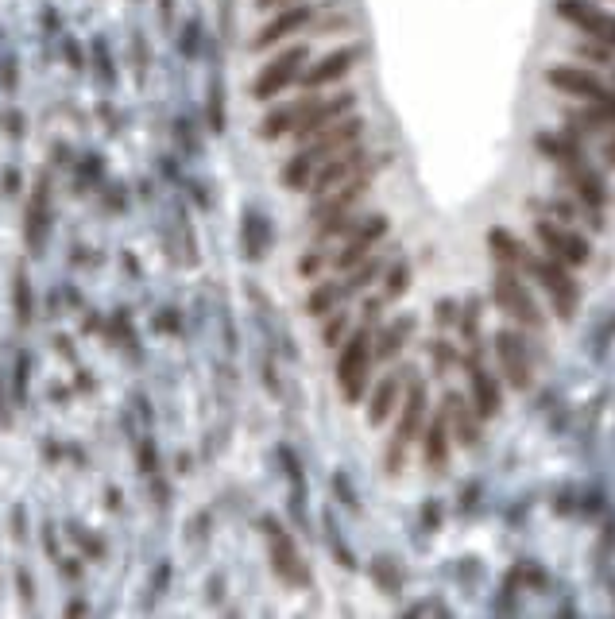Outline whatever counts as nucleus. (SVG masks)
<instances>
[{
	"label": "nucleus",
	"mask_w": 615,
	"mask_h": 619,
	"mask_svg": "<svg viewBox=\"0 0 615 619\" xmlns=\"http://www.w3.org/2000/svg\"><path fill=\"white\" fill-rule=\"evenodd\" d=\"M360 128H364L360 120H345V124L322 128V132H318V140H314L306 151H298L291 163L283 167V182H287V186H306V182H310V171H314V167H322L329 155H337V151L349 148L352 140L360 136Z\"/></svg>",
	"instance_id": "f257e3e1"
},
{
	"label": "nucleus",
	"mask_w": 615,
	"mask_h": 619,
	"mask_svg": "<svg viewBox=\"0 0 615 619\" xmlns=\"http://www.w3.org/2000/svg\"><path fill=\"white\" fill-rule=\"evenodd\" d=\"M372 337H368V329H356L349 341H345V353L337 360V380H341V391H345V399L356 403L360 399V391L368 384V360H372Z\"/></svg>",
	"instance_id": "f03ea898"
},
{
	"label": "nucleus",
	"mask_w": 615,
	"mask_h": 619,
	"mask_svg": "<svg viewBox=\"0 0 615 619\" xmlns=\"http://www.w3.org/2000/svg\"><path fill=\"white\" fill-rule=\"evenodd\" d=\"M546 82L561 93H569V97H585V101H596V105H608L615 109V89L604 86L596 74H588V70H577V66H554L550 74H546Z\"/></svg>",
	"instance_id": "7ed1b4c3"
},
{
	"label": "nucleus",
	"mask_w": 615,
	"mask_h": 619,
	"mask_svg": "<svg viewBox=\"0 0 615 619\" xmlns=\"http://www.w3.org/2000/svg\"><path fill=\"white\" fill-rule=\"evenodd\" d=\"M496 302L503 306V314H511L515 322H523L527 329H542V318H538V306L530 298L527 283L515 275V271H499L496 279Z\"/></svg>",
	"instance_id": "20e7f679"
},
{
	"label": "nucleus",
	"mask_w": 615,
	"mask_h": 619,
	"mask_svg": "<svg viewBox=\"0 0 615 619\" xmlns=\"http://www.w3.org/2000/svg\"><path fill=\"white\" fill-rule=\"evenodd\" d=\"M534 233H538V240L546 244V252L554 256V260H561V264H588V240L577 233H569V229H561L557 221H534Z\"/></svg>",
	"instance_id": "39448f33"
},
{
	"label": "nucleus",
	"mask_w": 615,
	"mask_h": 619,
	"mask_svg": "<svg viewBox=\"0 0 615 619\" xmlns=\"http://www.w3.org/2000/svg\"><path fill=\"white\" fill-rule=\"evenodd\" d=\"M530 271L538 275L542 291L554 298L557 314H561V318H569V314H573V306H577V283L569 279V271L557 264V260H530Z\"/></svg>",
	"instance_id": "423d86ee"
},
{
	"label": "nucleus",
	"mask_w": 615,
	"mask_h": 619,
	"mask_svg": "<svg viewBox=\"0 0 615 619\" xmlns=\"http://www.w3.org/2000/svg\"><path fill=\"white\" fill-rule=\"evenodd\" d=\"M302 62H306V47H291V51H283L279 59H271L260 70V78H256V86H252V93L260 97V101H267V97H275L279 89H287L298 78V70H302Z\"/></svg>",
	"instance_id": "0eeeda50"
},
{
	"label": "nucleus",
	"mask_w": 615,
	"mask_h": 619,
	"mask_svg": "<svg viewBox=\"0 0 615 619\" xmlns=\"http://www.w3.org/2000/svg\"><path fill=\"white\" fill-rule=\"evenodd\" d=\"M422 414H426V387L414 384L407 395V407H403V422H399V430H395V449L387 453L391 472H399V465H403V453H407V445L414 442V434H418V426H422Z\"/></svg>",
	"instance_id": "6e6552de"
},
{
	"label": "nucleus",
	"mask_w": 615,
	"mask_h": 619,
	"mask_svg": "<svg viewBox=\"0 0 615 619\" xmlns=\"http://www.w3.org/2000/svg\"><path fill=\"white\" fill-rule=\"evenodd\" d=\"M364 171V151H337V155H329L322 163V171L310 178V190L322 198V194H329L333 186H341L345 178L360 175Z\"/></svg>",
	"instance_id": "1a4fd4ad"
},
{
	"label": "nucleus",
	"mask_w": 615,
	"mask_h": 619,
	"mask_svg": "<svg viewBox=\"0 0 615 619\" xmlns=\"http://www.w3.org/2000/svg\"><path fill=\"white\" fill-rule=\"evenodd\" d=\"M349 109H352V93H341V97H333V101H322V97H318L314 109L298 120L294 136H298V140H314L322 128H329L333 120L341 117V113H349Z\"/></svg>",
	"instance_id": "9d476101"
},
{
	"label": "nucleus",
	"mask_w": 615,
	"mask_h": 619,
	"mask_svg": "<svg viewBox=\"0 0 615 619\" xmlns=\"http://www.w3.org/2000/svg\"><path fill=\"white\" fill-rule=\"evenodd\" d=\"M557 12H561L569 24H577L585 35H592V39H600V43H604V31H608V24H612V12L596 8L592 0H561V4H557Z\"/></svg>",
	"instance_id": "9b49d317"
},
{
	"label": "nucleus",
	"mask_w": 615,
	"mask_h": 619,
	"mask_svg": "<svg viewBox=\"0 0 615 619\" xmlns=\"http://www.w3.org/2000/svg\"><path fill=\"white\" fill-rule=\"evenodd\" d=\"M496 349H499V360H503V372H507V380H511V387L527 391V387H530L527 345H523V341H519L515 333H499V337H496Z\"/></svg>",
	"instance_id": "f8f14e48"
},
{
	"label": "nucleus",
	"mask_w": 615,
	"mask_h": 619,
	"mask_svg": "<svg viewBox=\"0 0 615 619\" xmlns=\"http://www.w3.org/2000/svg\"><path fill=\"white\" fill-rule=\"evenodd\" d=\"M387 233V217H368V221H360V225H352V240L345 244V252L337 256V267H352L360 264L368 252H372V244Z\"/></svg>",
	"instance_id": "ddd939ff"
},
{
	"label": "nucleus",
	"mask_w": 615,
	"mask_h": 619,
	"mask_svg": "<svg viewBox=\"0 0 615 619\" xmlns=\"http://www.w3.org/2000/svg\"><path fill=\"white\" fill-rule=\"evenodd\" d=\"M469 384H472V399H476V414L480 418H492L499 411V387L492 380V372L480 364L476 349L469 353Z\"/></svg>",
	"instance_id": "4468645a"
},
{
	"label": "nucleus",
	"mask_w": 615,
	"mask_h": 619,
	"mask_svg": "<svg viewBox=\"0 0 615 619\" xmlns=\"http://www.w3.org/2000/svg\"><path fill=\"white\" fill-rule=\"evenodd\" d=\"M368 178H372V175L364 171V175L352 178L349 186H341V194H333V198H329V194H322L325 202H322V206H314V221H329V217H341V213H349V209L356 206L364 194H368Z\"/></svg>",
	"instance_id": "2eb2a0df"
},
{
	"label": "nucleus",
	"mask_w": 615,
	"mask_h": 619,
	"mask_svg": "<svg viewBox=\"0 0 615 619\" xmlns=\"http://www.w3.org/2000/svg\"><path fill=\"white\" fill-rule=\"evenodd\" d=\"M310 16H314V8H310V4H298V8H291V12L275 16V20L264 24V31L256 35V47L264 51V47H271V43H279L283 35H294L298 28H306V24H310Z\"/></svg>",
	"instance_id": "dca6fc26"
},
{
	"label": "nucleus",
	"mask_w": 615,
	"mask_h": 619,
	"mask_svg": "<svg viewBox=\"0 0 615 619\" xmlns=\"http://www.w3.org/2000/svg\"><path fill=\"white\" fill-rule=\"evenodd\" d=\"M352 62H356V51H352V47H341V51L325 55L318 66H310L302 82H306L310 89H314V86H329V82H337V78H345V74H349Z\"/></svg>",
	"instance_id": "f3484780"
},
{
	"label": "nucleus",
	"mask_w": 615,
	"mask_h": 619,
	"mask_svg": "<svg viewBox=\"0 0 615 619\" xmlns=\"http://www.w3.org/2000/svg\"><path fill=\"white\" fill-rule=\"evenodd\" d=\"M569 171V186H573V194H581L588 206L600 209L604 206V198H608V190L600 186V178L588 171V163L581 159V163H573V167H565Z\"/></svg>",
	"instance_id": "a211bd4d"
},
{
	"label": "nucleus",
	"mask_w": 615,
	"mask_h": 619,
	"mask_svg": "<svg viewBox=\"0 0 615 619\" xmlns=\"http://www.w3.org/2000/svg\"><path fill=\"white\" fill-rule=\"evenodd\" d=\"M271 558H275V569L287 577V581H306V569H302V561L294 554L291 538H283V534H271Z\"/></svg>",
	"instance_id": "6ab92c4d"
},
{
	"label": "nucleus",
	"mask_w": 615,
	"mask_h": 619,
	"mask_svg": "<svg viewBox=\"0 0 615 619\" xmlns=\"http://www.w3.org/2000/svg\"><path fill=\"white\" fill-rule=\"evenodd\" d=\"M399 376H387L380 387H376V395H372V411H368V422L372 426H383L391 411H395V403H399Z\"/></svg>",
	"instance_id": "aec40b11"
},
{
	"label": "nucleus",
	"mask_w": 615,
	"mask_h": 619,
	"mask_svg": "<svg viewBox=\"0 0 615 619\" xmlns=\"http://www.w3.org/2000/svg\"><path fill=\"white\" fill-rule=\"evenodd\" d=\"M445 414H449V422L457 426V438L465 445H476V418L469 414V407H465V399L461 395H445Z\"/></svg>",
	"instance_id": "412c9836"
},
{
	"label": "nucleus",
	"mask_w": 615,
	"mask_h": 619,
	"mask_svg": "<svg viewBox=\"0 0 615 619\" xmlns=\"http://www.w3.org/2000/svg\"><path fill=\"white\" fill-rule=\"evenodd\" d=\"M410 333H414V322L410 318H399V322L391 325V329H383V337H380V349L376 353L387 360V356H395L399 349H403V341H407Z\"/></svg>",
	"instance_id": "4be33fe9"
},
{
	"label": "nucleus",
	"mask_w": 615,
	"mask_h": 619,
	"mask_svg": "<svg viewBox=\"0 0 615 619\" xmlns=\"http://www.w3.org/2000/svg\"><path fill=\"white\" fill-rule=\"evenodd\" d=\"M492 248H496L499 260H507V264H530L523 240H511V236L503 233V229H496V233H492Z\"/></svg>",
	"instance_id": "5701e85b"
},
{
	"label": "nucleus",
	"mask_w": 615,
	"mask_h": 619,
	"mask_svg": "<svg viewBox=\"0 0 615 619\" xmlns=\"http://www.w3.org/2000/svg\"><path fill=\"white\" fill-rule=\"evenodd\" d=\"M445 449H449V442H445V422L434 418V426H430V434H426V461H430V469H441V465H445Z\"/></svg>",
	"instance_id": "b1692460"
},
{
	"label": "nucleus",
	"mask_w": 615,
	"mask_h": 619,
	"mask_svg": "<svg viewBox=\"0 0 615 619\" xmlns=\"http://www.w3.org/2000/svg\"><path fill=\"white\" fill-rule=\"evenodd\" d=\"M341 295H349V291H345V287H333V283H322V287L310 295V314H318V318L329 314V310L341 302Z\"/></svg>",
	"instance_id": "393cba45"
},
{
	"label": "nucleus",
	"mask_w": 615,
	"mask_h": 619,
	"mask_svg": "<svg viewBox=\"0 0 615 619\" xmlns=\"http://www.w3.org/2000/svg\"><path fill=\"white\" fill-rule=\"evenodd\" d=\"M16 318L24 325L31 322V287H28V275H24V271L16 275Z\"/></svg>",
	"instance_id": "a878e982"
},
{
	"label": "nucleus",
	"mask_w": 615,
	"mask_h": 619,
	"mask_svg": "<svg viewBox=\"0 0 615 619\" xmlns=\"http://www.w3.org/2000/svg\"><path fill=\"white\" fill-rule=\"evenodd\" d=\"M407 279H410L407 264H395L391 271H387V287H383V295H387V298H399L403 291H407Z\"/></svg>",
	"instance_id": "bb28decb"
},
{
	"label": "nucleus",
	"mask_w": 615,
	"mask_h": 619,
	"mask_svg": "<svg viewBox=\"0 0 615 619\" xmlns=\"http://www.w3.org/2000/svg\"><path fill=\"white\" fill-rule=\"evenodd\" d=\"M16 585H20V600L31 608V600H35V592H31V577H28V569H20L16 573Z\"/></svg>",
	"instance_id": "cd10ccee"
},
{
	"label": "nucleus",
	"mask_w": 615,
	"mask_h": 619,
	"mask_svg": "<svg viewBox=\"0 0 615 619\" xmlns=\"http://www.w3.org/2000/svg\"><path fill=\"white\" fill-rule=\"evenodd\" d=\"M341 329H345V314H337L333 322L325 325V341H329V345H337V337H341Z\"/></svg>",
	"instance_id": "c85d7f7f"
},
{
	"label": "nucleus",
	"mask_w": 615,
	"mask_h": 619,
	"mask_svg": "<svg viewBox=\"0 0 615 619\" xmlns=\"http://www.w3.org/2000/svg\"><path fill=\"white\" fill-rule=\"evenodd\" d=\"M604 43L615 51V16H612V24H608V31H604Z\"/></svg>",
	"instance_id": "c756f323"
},
{
	"label": "nucleus",
	"mask_w": 615,
	"mask_h": 619,
	"mask_svg": "<svg viewBox=\"0 0 615 619\" xmlns=\"http://www.w3.org/2000/svg\"><path fill=\"white\" fill-rule=\"evenodd\" d=\"M275 4H283V0H260V8H275Z\"/></svg>",
	"instance_id": "7c9ffc66"
},
{
	"label": "nucleus",
	"mask_w": 615,
	"mask_h": 619,
	"mask_svg": "<svg viewBox=\"0 0 615 619\" xmlns=\"http://www.w3.org/2000/svg\"><path fill=\"white\" fill-rule=\"evenodd\" d=\"M604 155H612V163H615V140H612V148H608V144H604Z\"/></svg>",
	"instance_id": "2f4dec72"
}]
</instances>
